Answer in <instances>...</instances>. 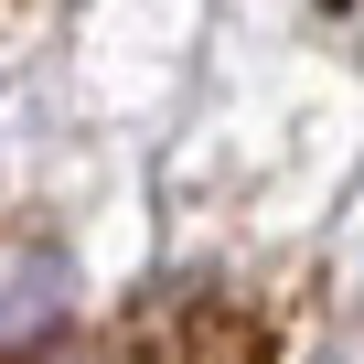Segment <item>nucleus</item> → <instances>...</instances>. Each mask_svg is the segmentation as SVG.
Returning <instances> with one entry per match:
<instances>
[{"instance_id":"f03ea898","label":"nucleus","mask_w":364,"mask_h":364,"mask_svg":"<svg viewBox=\"0 0 364 364\" xmlns=\"http://www.w3.org/2000/svg\"><path fill=\"white\" fill-rule=\"evenodd\" d=\"M54 289H65V257H54V247H33V257H22V279L0 289V343H22V332L43 321V300H54Z\"/></svg>"},{"instance_id":"f257e3e1","label":"nucleus","mask_w":364,"mask_h":364,"mask_svg":"<svg viewBox=\"0 0 364 364\" xmlns=\"http://www.w3.org/2000/svg\"><path fill=\"white\" fill-rule=\"evenodd\" d=\"M118 364H279V332L236 289H182L118 343Z\"/></svg>"}]
</instances>
